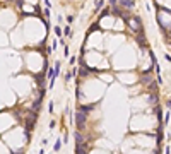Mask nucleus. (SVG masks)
Returning <instances> with one entry per match:
<instances>
[{
    "label": "nucleus",
    "instance_id": "nucleus-1",
    "mask_svg": "<svg viewBox=\"0 0 171 154\" xmlns=\"http://www.w3.org/2000/svg\"><path fill=\"white\" fill-rule=\"evenodd\" d=\"M86 118H87V113H84V111L77 110V113H75V125H77V128H79V130H82V128H84Z\"/></svg>",
    "mask_w": 171,
    "mask_h": 154
},
{
    "label": "nucleus",
    "instance_id": "nucleus-2",
    "mask_svg": "<svg viewBox=\"0 0 171 154\" xmlns=\"http://www.w3.org/2000/svg\"><path fill=\"white\" fill-rule=\"evenodd\" d=\"M125 21H127V24H128L132 29H134V31H140V29H142V26L139 24L140 21H139L137 17H134V19H125Z\"/></svg>",
    "mask_w": 171,
    "mask_h": 154
},
{
    "label": "nucleus",
    "instance_id": "nucleus-3",
    "mask_svg": "<svg viewBox=\"0 0 171 154\" xmlns=\"http://www.w3.org/2000/svg\"><path fill=\"white\" fill-rule=\"evenodd\" d=\"M75 154H87L86 152V146L84 144H77V147H75Z\"/></svg>",
    "mask_w": 171,
    "mask_h": 154
},
{
    "label": "nucleus",
    "instance_id": "nucleus-4",
    "mask_svg": "<svg viewBox=\"0 0 171 154\" xmlns=\"http://www.w3.org/2000/svg\"><path fill=\"white\" fill-rule=\"evenodd\" d=\"M120 5H123V7H134L135 2H134V0H120Z\"/></svg>",
    "mask_w": 171,
    "mask_h": 154
},
{
    "label": "nucleus",
    "instance_id": "nucleus-5",
    "mask_svg": "<svg viewBox=\"0 0 171 154\" xmlns=\"http://www.w3.org/2000/svg\"><path fill=\"white\" fill-rule=\"evenodd\" d=\"M79 110H81V111H84V113H89L91 110H94V105H86V106H79Z\"/></svg>",
    "mask_w": 171,
    "mask_h": 154
},
{
    "label": "nucleus",
    "instance_id": "nucleus-6",
    "mask_svg": "<svg viewBox=\"0 0 171 154\" xmlns=\"http://www.w3.org/2000/svg\"><path fill=\"white\" fill-rule=\"evenodd\" d=\"M75 140H77V144H84V140H82V135L79 132H75Z\"/></svg>",
    "mask_w": 171,
    "mask_h": 154
},
{
    "label": "nucleus",
    "instance_id": "nucleus-7",
    "mask_svg": "<svg viewBox=\"0 0 171 154\" xmlns=\"http://www.w3.org/2000/svg\"><path fill=\"white\" fill-rule=\"evenodd\" d=\"M55 34L62 38V28H60V26H56V28H55Z\"/></svg>",
    "mask_w": 171,
    "mask_h": 154
},
{
    "label": "nucleus",
    "instance_id": "nucleus-8",
    "mask_svg": "<svg viewBox=\"0 0 171 154\" xmlns=\"http://www.w3.org/2000/svg\"><path fill=\"white\" fill-rule=\"evenodd\" d=\"M60 147H62V140L58 139V140H56V144H55V151H60Z\"/></svg>",
    "mask_w": 171,
    "mask_h": 154
},
{
    "label": "nucleus",
    "instance_id": "nucleus-9",
    "mask_svg": "<svg viewBox=\"0 0 171 154\" xmlns=\"http://www.w3.org/2000/svg\"><path fill=\"white\" fill-rule=\"evenodd\" d=\"M103 4H104L103 0H96V7H98V9H101V7H103Z\"/></svg>",
    "mask_w": 171,
    "mask_h": 154
},
{
    "label": "nucleus",
    "instance_id": "nucleus-10",
    "mask_svg": "<svg viewBox=\"0 0 171 154\" xmlns=\"http://www.w3.org/2000/svg\"><path fill=\"white\" fill-rule=\"evenodd\" d=\"M72 77H74V72H68V74H67V77H65V81H70Z\"/></svg>",
    "mask_w": 171,
    "mask_h": 154
},
{
    "label": "nucleus",
    "instance_id": "nucleus-11",
    "mask_svg": "<svg viewBox=\"0 0 171 154\" xmlns=\"http://www.w3.org/2000/svg\"><path fill=\"white\" fill-rule=\"evenodd\" d=\"M75 62H77V60H75V56H70V65H75Z\"/></svg>",
    "mask_w": 171,
    "mask_h": 154
},
{
    "label": "nucleus",
    "instance_id": "nucleus-12",
    "mask_svg": "<svg viewBox=\"0 0 171 154\" xmlns=\"http://www.w3.org/2000/svg\"><path fill=\"white\" fill-rule=\"evenodd\" d=\"M168 122H169V113L164 115V123H168Z\"/></svg>",
    "mask_w": 171,
    "mask_h": 154
},
{
    "label": "nucleus",
    "instance_id": "nucleus-13",
    "mask_svg": "<svg viewBox=\"0 0 171 154\" xmlns=\"http://www.w3.org/2000/svg\"><path fill=\"white\" fill-rule=\"evenodd\" d=\"M63 33H65L67 36H70V28H65V29H63Z\"/></svg>",
    "mask_w": 171,
    "mask_h": 154
},
{
    "label": "nucleus",
    "instance_id": "nucleus-14",
    "mask_svg": "<svg viewBox=\"0 0 171 154\" xmlns=\"http://www.w3.org/2000/svg\"><path fill=\"white\" fill-rule=\"evenodd\" d=\"M109 4H111V5H115V4H116V0H109Z\"/></svg>",
    "mask_w": 171,
    "mask_h": 154
},
{
    "label": "nucleus",
    "instance_id": "nucleus-15",
    "mask_svg": "<svg viewBox=\"0 0 171 154\" xmlns=\"http://www.w3.org/2000/svg\"><path fill=\"white\" fill-rule=\"evenodd\" d=\"M166 106H168V108L171 110V101H168V105H166Z\"/></svg>",
    "mask_w": 171,
    "mask_h": 154
}]
</instances>
